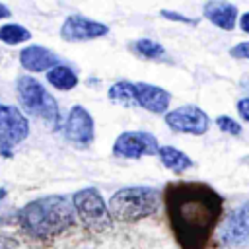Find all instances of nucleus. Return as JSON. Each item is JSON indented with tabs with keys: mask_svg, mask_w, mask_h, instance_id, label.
I'll return each mask as SVG.
<instances>
[{
	"mask_svg": "<svg viewBox=\"0 0 249 249\" xmlns=\"http://www.w3.org/2000/svg\"><path fill=\"white\" fill-rule=\"evenodd\" d=\"M158 138L146 130H126L121 132L113 144V156L124 160H138L142 156H154L160 152Z\"/></svg>",
	"mask_w": 249,
	"mask_h": 249,
	"instance_id": "nucleus-6",
	"label": "nucleus"
},
{
	"mask_svg": "<svg viewBox=\"0 0 249 249\" xmlns=\"http://www.w3.org/2000/svg\"><path fill=\"white\" fill-rule=\"evenodd\" d=\"M136 99H138V105L144 107L146 111L150 113H165L167 107H169V101H171V93L160 86H154V84H146V82H138L136 84Z\"/></svg>",
	"mask_w": 249,
	"mask_h": 249,
	"instance_id": "nucleus-12",
	"label": "nucleus"
},
{
	"mask_svg": "<svg viewBox=\"0 0 249 249\" xmlns=\"http://www.w3.org/2000/svg\"><path fill=\"white\" fill-rule=\"evenodd\" d=\"M222 243L231 247V249H241V247H247L249 245V233L241 228V224L237 222L235 218V212H231L222 228Z\"/></svg>",
	"mask_w": 249,
	"mask_h": 249,
	"instance_id": "nucleus-14",
	"label": "nucleus"
},
{
	"mask_svg": "<svg viewBox=\"0 0 249 249\" xmlns=\"http://www.w3.org/2000/svg\"><path fill=\"white\" fill-rule=\"evenodd\" d=\"M16 89H18V97H19L21 107L29 115L39 117L49 124L58 123V103L45 89V86L39 80H35L31 76H21V78H18Z\"/></svg>",
	"mask_w": 249,
	"mask_h": 249,
	"instance_id": "nucleus-4",
	"label": "nucleus"
},
{
	"mask_svg": "<svg viewBox=\"0 0 249 249\" xmlns=\"http://www.w3.org/2000/svg\"><path fill=\"white\" fill-rule=\"evenodd\" d=\"M19 62L29 72H49V70H53L54 66L60 64L58 56L43 45H29V47L21 49Z\"/></svg>",
	"mask_w": 249,
	"mask_h": 249,
	"instance_id": "nucleus-11",
	"label": "nucleus"
},
{
	"mask_svg": "<svg viewBox=\"0 0 249 249\" xmlns=\"http://www.w3.org/2000/svg\"><path fill=\"white\" fill-rule=\"evenodd\" d=\"M204 18L220 29L231 31L237 23V6L230 2H206L202 8Z\"/></svg>",
	"mask_w": 249,
	"mask_h": 249,
	"instance_id": "nucleus-13",
	"label": "nucleus"
},
{
	"mask_svg": "<svg viewBox=\"0 0 249 249\" xmlns=\"http://www.w3.org/2000/svg\"><path fill=\"white\" fill-rule=\"evenodd\" d=\"M0 249H18V241L8 235H0Z\"/></svg>",
	"mask_w": 249,
	"mask_h": 249,
	"instance_id": "nucleus-25",
	"label": "nucleus"
},
{
	"mask_svg": "<svg viewBox=\"0 0 249 249\" xmlns=\"http://www.w3.org/2000/svg\"><path fill=\"white\" fill-rule=\"evenodd\" d=\"M163 204L179 249H208L224 214L222 195L200 181H173L163 189Z\"/></svg>",
	"mask_w": 249,
	"mask_h": 249,
	"instance_id": "nucleus-1",
	"label": "nucleus"
},
{
	"mask_svg": "<svg viewBox=\"0 0 249 249\" xmlns=\"http://www.w3.org/2000/svg\"><path fill=\"white\" fill-rule=\"evenodd\" d=\"M31 39V31L19 23H6L0 27V41L6 45H19Z\"/></svg>",
	"mask_w": 249,
	"mask_h": 249,
	"instance_id": "nucleus-19",
	"label": "nucleus"
},
{
	"mask_svg": "<svg viewBox=\"0 0 249 249\" xmlns=\"http://www.w3.org/2000/svg\"><path fill=\"white\" fill-rule=\"evenodd\" d=\"M4 196H6V189H4V187H2V189H0V200H2V198H4Z\"/></svg>",
	"mask_w": 249,
	"mask_h": 249,
	"instance_id": "nucleus-28",
	"label": "nucleus"
},
{
	"mask_svg": "<svg viewBox=\"0 0 249 249\" xmlns=\"http://www.w3.org/2000/svg\"><path fill=\"white\" fill-rule=\"evenodd\" d=\"M160 16H161V18H165V19H171V21H181V23H189V25H196V23H198V19L187 18V16L177 14V12H171V10H161V12H160Z\"/></svg>",
	"mask_w": 249,
	"mask_h": 249,
	"instance_id": "nucleus-21",
	"label": "nucleus"
},
{
	"mask_svg": "<svg viewBox=\"0 0 249 249\" xmlns=\"http://www.w3.org/2000/svg\"><path fill=\"white\" fill-rule=\"evenodd\" d=\"M109 33V25L89 19L86 16L72 14L64 19L60 27V37L68 43H82V41H93Z\"/></svg>",
	"mask_w": 249,
	"mask_h": 249,
	"instance_id": "nucleus-10",
	"label": "nucleus"
},
{
	"mask_svg": "<svg viewBox=\"0 0 249 249\" xmlns=\"http://www.w3.org/2000/svg\"><path fill=\"white\" fill-rule=\"evenodd\" d=\"M230 54L233 58H241V60H249V41H243V43H237L235 47L230 49Z\"/></svg>",
	"mask_w": 249,
	"mask_h": 249,
	"instance_id": "nucleus-23",
	"label": "nucleus"
},
{
	"mask_svg": "<svg viewBox=\"0 0 249 249\" xmlns=\"http://www.w3.org/2000/svg\"><path fill=\"white\" fill-rule=\"evenodd\" d=\"M74 204L66 196L49 195L27 202L18 212V224L33 239H51L74 224Z\"/></svg>",
	"mask_w": 249,
	"mask_h": 249,
	"instance_id": "nucleus-2",
	"label": "nucleus"
},
{
	"mask_svg": "<svg viewBox=\"0 0 249 249\" xmlns=\"http://www.w3.org/2000/svg\"><path fill=\"white\" fill-rule=\"evenodd\" d=\"M29 134V123L25 115L12 107L0 103V150L8 154L10 148L21 144Z\"/></svg>",
	"mask_w": 249,
	"mask_h": 249,
	"instance_id": "nucleus-7",
	"label": "nucleus"
},
{
	"mask_svg": "<svg viewBox=\"0 0 249 249\" xmlns=\"http://www.w3.org/2000/svg\"><path fill=\"white\" fill-rule=\"evenodd\" d=\"M130 49L138 56L148 58V60H160V58L165 56V49L160 43L152 41V39H136V41L130 43Z\"/></svg>",
	"mask_w": 249,
	"mask_h": 249,
	"instance_id": "nucleus-18",
	"label": "nucleus"
},
{
	"mask_svg": "<svg viewBox=\"0 0 249 249\" xmlns=\"http://www.w3.org/2000/svg\"><path fill=\"white\" fill-rule=\"evenodd\" d=\"M72 204H74L78 218L89 231L103 233L111 228L113 216L109 212V204L103 200V196L97 189H93V187L80 189L72 196Z\"/></svg>",
	"mask_w": 249,
	"mask_h": 249,
	"instance_id": "nucleus-5",
	"label": "nucleus"
},
{
	"mask_svg": "<svg viewBox=\"0 0 249 249\" xmlns=\"http://www.w3.org/2000/svg\"><path fill=\"white\" fill-rule=\"evenodd\" d=\"M10 14H12V12H10V8H8L6 4H2V2H0V19L10 18Z\"/></svg>",
	"mask_w": 249,
	"mask_h": 249,
	"instance_id": "nucleus-27",
	"label": "nucleus"
},
{
	"mask_svg": "<svg viewBox=\"0 0 249 249\" xmlns=\"http://www.w3.org/2000/svg\"><path fill=\"white\" fill-rule=\"evenodd\" d=\"M109 99L113 103H119L123 107H134L138 105L136 99V84L128 82V80H119L109 88Z\"/></svg>",
	"mask_w": 249,
	"mask_h": 249,
	"instance_id": "nucleus-17",
	"label": "nucleus"
},
{
	"mask_svg": "<svg viewBox=\"0 0 249 249\" xmlns=\"http://www.w3.org/2000/svg\"><path fill=\"white\" fill-rule=\"evenodd\" d=\"M165 124L173 132H183V134H195L200 136L208 130L210 119L208 115L196 107V105H183L173 111L165 113Z\"/></svg>",
	"mask_w": 249,
	"mask_h": 249,
	"instance_id": "nucleus-8",
	"label": "nucleus"
},
{
	"mask_svg": "<svg viewBox=\"0 0 249 249\" xmlns=\"http://www.w3.org/2000/svg\"><path fill=\"white\" fill-rule=\"evenodd\" d=\"M160 208V191L146 185L123 187L109 198V212L117 222H138Z\"/></svg>",
	"mask_w": 249,
	"mask_h": 249,
	"instance_id": "nucleus-3",
	"label": "nucleus"
},
{
	"mask_svg": "<svg viewBox=\"0 0 249 249\" xmlns=\"http://www.w3.org/2000/svg\"><path fill=\"white\" fill-rule=\"evenodd\" d=\"M239 27H241L243 33H249V12L241 14V18H239Z\"/></svg>",
	"mask_w": 249,
	"mask_h": 249,
	"instance_id": "nucleus-26",
	"label": "nucleus"
},
{
	"mask_svg": "<svg viewBox=\"0 0 249 249\" xmlns=\"http://www.w3.org/2000/svg\"><path fill=\"white\" fill-rule=\"evenodd\" d=\"M237 113L241 115L243 121L249 123V97H243V99L237 101Z\"/></svg>",
	"mask_w": 249,
	"mask_h": 249,
	"instance_id": "nucleus-24",
	"label": "nucleus"
},
{
	"mask_svg": "<svg viewBox=\"0 0 249 249\" xmlns=\"http://www.w3.org/2000/svg\"><path fill=\"white\" fill-rule=\"evenodd\" d=\"M47 82L53 88L60 89V91H70V89H74L78 86V74L70 66L58 64V66H54L53 70L47 72Z\"/></svg>",
	"mask_w": 249,
	"mask_h": 249,
	"instance_id": "nucleus-16",
	"label": "nucleus"
},
{
	"mask_svg": "<svg viewBox=\"0 0 249 249\" xmlns=\"http://www.w3.org/2000/svg\"><path fill=\"white\" fill-rule=\"evenodd\" d=\"M158 158L163 163V167H167L175 173H183L189 167H193V160L183 150H177L173 146H161L158 152Z\"/></svg>",
	"mask_w": 249,
	"mask_h": 249,
	"instance_id": "nucleus-15",
	"label": "nucleus"
},
{
	"mask_svg": "<svg viewBox=\"0 0 249 249\" xmlns=\"http://www.w3.org/2000/svg\"><path fill=\"white\" fill-rule=\"evenodd\" d=\"M62 132H64V138L70 144H74L78 148H86L95 138V123H93V117L88 113L86 107L74 105L68 111V115H66Z\"/></svg>",
	"mask_w": 249,
	"mask_h": 249,
	"instance_id": "nucleus-9",
	"label": "nucleus"
},
{
	"mask_svg": "<svg viewBox=\"0 0 249 249\" xmlns=\"http://www.w3.org/2000/svg\"><path fill=\"white\" fill-rule=\"evenodd\" d=\"M216 124H218V128H220L222 132H226V134H231V136H239V134H241V124H239L237 121H233L231 117H228V115L216 117Z\"/></svg>",
	"mask_w": 249,
	"mask_h": 249,
	"instance_id": "nucleus-20",
	"label": "nucleus"
},
{
	"mask_svg": "<svg viewBox=\"0 0 249 249\" xmlns=\"http://www.w3.org/2000/svg\"><path fill=\"white\" fill-rule=\"evenodd\" d=\"M235 212V218H237V222L241 224V228L249 233V200L247 202H243L237 210H233Z\"/></svg>",
	"mask_w": 249,
	"mask_h": 249,
	"instance_id": "nucleus-22",
	"label": "nucleus"
}]
</instances>
